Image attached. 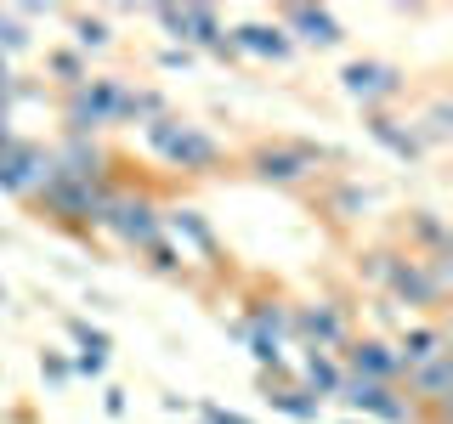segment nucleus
Returning <instances> with one entry per match:
<instances>
[{"mask_svg": "<svg viewBox=\"0 0 453 424\" xmlns=\"http://www.w3.org/2000/svg\"><path fill=\"white\" fill-rule=\"evenodd\" d=\"M103 232H108L119 249L148 254V249L165 238V204H159L148 187L119 181V193H113V204H108V216H103Z\"/></svg>", "mask_w": 453, "mask_h": 424, "instance_id": "5", "label": "nucleus"}, {"mask_svg": "<svg viewBox=\"0 0 453 424\" xmlns=\"http://www.w3.org/2000/svg\"><path fill=\"white\" fill-rule=\"evenodd\" d=\"M261 390H266V402H273V413L295 419V424H318V413H323V402L295 385V374L289 379H261Z\"/></svg>", "mask_w": 453, "mask_h": 424, "instance_id": "21", "label": "nucleus"}, {"mask_svg": "<svg viewBox=\"0 0 453 424\" xmlns=\"http://www.w3.org/2000/svg\"><path fill=\"white\" fill-rule=\"evenodd\" d=\"M165 244L181 254V261H198V266H221V244H216V232H210V221L198 216L193 204H176V209H165Z\"/></svg>", "mask_w": 453, "mask_h": 424, "instance_id": "12", "label": "nucleus"}, {"mask_svg": "<svg viewBox=\"0 0 453 424\" xmlns=\"http://www.w3.org/2000/svg\"><path fill=\"white\" fill-rule=\"evenodd\" d=\"M340 402L363 419H380V424H414V402L403 396V385H374V379H346L340 385Z\"/></svg>", "mask_w": 453, "mask_h": 424, "instance_id": "13", "label": "nucleus"}, {"mask_svg": "<svg viewBox=\"0 0 453 424\" xmlns=\"http://www.w3.org/2000/svg\"><path fill=\"white\" fill-rule=\"evenodd\" d=\"M103 407H108V419H125V390L108 385V390H103Z\"/></svg>", "mask_w": 453, "mask_h": 424, "instance_id": "34", "label": "nucleus"}, {"mask_svg": "<svg viewBox=\"0 0 453 424\" xmlns=\"http://www.w3.org/2000/svg\"><path fill=\"white\" fill-rule=\"evenodd\" d=\"M340 374L346 379H374V385H403V362L386 334H351L340 345Z\"/></svg>", "mask_w": 453, "mask_h": 424, "instance_id": "11", "label": "nucleus"}, {"mask_svg": "<svg viewBox=\"0 0 453 424\" xmlns=\"http://www.w3.org/2000/svg\"><path fill=\"white\" fill-rule=\"evenodd\" d=\"M153 23L170 34V46H188V51H210V57H233L226 46V23L216 6H153Z\"/></svg>", "mask_w": 453, "mask_h": 424, "instance_id": "7", "label": "nucleus"}, {"mask_svg": "<svg viewBox=\"0 0 453 424\" xmlns=\"http://www.w3.org/2000/svg\"><path fill=\"white\" fill-rule=\"evenodd\" d=\"M40 379H46V385H68V379H74V362L57 357V351H40Z\"/></svg>", "mask_w": 453, "mask_h": 424, "instance_id": "30", "label": "nucleus"}, {"mask_svg": "<svg viewBox=\"0 0 453 424\" xmlns=\"http://www.w3.org/2000/svg\"><path fill=\"white\" fill-rule=\"evenodd\" d=\"M46 74L63 85V91H74V85L91 80V63H85L74 46H57V51H46Z\"/></svg>", "mask_w": 453, "mask_h": 424, "instance_id": "23", "label": "nucleus"}, {"mask_svg": "<svg viewBox=\"0 0 453 424\" xmlns=\"http://www.w3.org/2000/svg\"><path fill=\"white\" fill-rule=\"evenodd\" d=\"M233 329L261 334V339H273V345H283V351L295 345V339H289V300H278V294H255V300L244 306V317H238Z\"/></svg>", "mask_w": 453, "mask_h": 424, "instance_id": "20", "label": "nucleus"}, {"mask_svg": "<svg viewBox=\"0 0 453 424\" xmlns=\"http://www.w3.org/2000/svg\"><path fill=\"white\" fill-rule=\"evenodd\" d=\"M74 374H85V379H103V374H108V357H85V351H80V357H74Z\"/></svg>", "mask_w": 453, "mask_h": 424, "instance_id": "33", "label": "nucleus"}, {"mask_svg": "<svg viewBox=\"0 0 453 424\" xmlns=\"http://www.w3.org/2000/svg\"><path fill=\"white\" fill-rule=\"evenodd\" d=\"M323 209H329V221H357L363 209H368V193L357 187V181H340V187H329V198H323Z\"/></svg>", "mask_w": 453, "mask_h": 424, "instance_id": "25", "label": "nucleus"}, {"mask_svg": "<svg viewBox=\"0 0 453 424\" xmlns=\"http://www.w3.org/2000/svg\"><path fill=\"white\" fill-rule=\"evenodd\" d=\"M363 125H368V136H374L380 148L391 153V159H403V164L425 159V141H419V131H414L408 119H396L391 108H368V113H363Z\"/></svg>", "mask_w": 453, "mask_h": 424, "instance_id": "17", "label": "nucleus"}, {"mask_svg": "<svg viewBox=\"0 0 453 424\" xmlns=\"http://www.w3.org/2000/svg\"><path fill=\"white\" fill-rule=\"evenodd\" d=\"M142 141H148V153L170 170H181V176H216L226 164V148L216 136L204 131V125L181 119V113H159L153 125H142Z\"/></svg>", "mask_w": 453, "mask_h": 424, "instance_id": "3", "label": "nucleus"}, {"mask_svg": "<svg viewBox=\"0 0 453 424\" xmlns=\"http://www.w3.org/2000/svg\"><path fill=\"white\" fill-rule=\"evenodd\" d=\"M68 28H74V51H80V57H85V51H108V46H113V28H108V18L74 11V18H68Z\"/></svg>", "mask_w": 453, "mask_h": 424, "instance_id": "24", "label": "nucleus"}, {"mask_svg": "<svg viewBox=\"0 0 453 424\" xmlns=\"http://www.w3.org/2000/svg\"><path fill=\"white\" fill-rule=\"evenodd\" d=\"M51 164L63 170V176H80V181H108L113 176L108 148L91 141V136H63V148H51Z\"/></svg>", "mask_w": 453, "mask_h": 424, "instance_id": "16", "label": "nucleus"}, {"mask_svg": "<svg viewBox=\"0 0 453 424\" xmlns=\"http://www.w3.org/2000/svg\"><path fill=\"white\" fill-rule=\"evenodd\" d=\"M159 68H165V74H176V68H193V51H188V46H165V51H159Z\"/></svg>", "mask_w": 453, "mask_h": 424, "instance_id": "32", "label": "nucleus"}, {"mask_svg": "<svg viewBox=\"0 0 453 424\" xmlns=\"http://www.w3.org/2000/svg\"><path fill=\"white\" fill-rule=\"evenodd\" d=\"M113 193H119V176L80 181V176H63V170L51 164V176L40 181V193L28 198V204L40 209V221H51V226H63V232H74V238L91 244V238L103 232V216H108Z\"/></svg>", "mask_w": 453, "mask_h": 424, "instance_id": "2", "label": "nucleus"}, {"mask_svg": "<svg viewBox=\"0 0 453 424\" xmlns=\"http://www.w3.org/2000/svg\"><path fill=\"white\" fill-rule=\"evenodd\" d=\"M346 424H368V419H346Z\"/></svg>", "mask_w": 453, "mask_h": 424, "instance_id": "38", "label": "nucleus"}, {"mask_svg": "<svg viewBox=\"0 0 453 424\" xmlns=\"http://www.w3.org/2000/svg\"><path fill=\"white\" fill-rule=\"evenodd\" d=\"M51 176V148L35 136H12L0 148V193L6 198H35L40 181Z\"/></svg>", "mask_w": 453, "mask_h": 424, "instance_id": "10", "label": "nucleus"}, {"mask_svg": "<svg viewBox=\"0 0 453 424\" xmlns=\"http://www.w3.org/2000/svg\"><path fill=\"white\" fill-rule=\"evenodd\" d=\"M12 85H18V74H12V63H6V57H0V96H6Z\"/></svg>", "mask_w": 453, "mask_h": 424, "instance_id": "36", "label": "nucleus"}, {"mask_svg": "<svg viewBox=\"0 0 453 424\" xmlns=\"http://www.w3.org/2000/svg\"><path fill=\"white\" fill-rule=\"evenodd\" d=\"M226 46H233V57H261V63H289L295 57L289 34L278 23H238L226 28Z\"/></svg>", "mask_w": 453, "mask_h": 424, "instance_id": "18", "label": "nucleus"}, {"mask_svg": "<svg viewBox=\"0 0 453 424\" xmlns=\"http://www.w3.org/2000/svg\"><path fill=\"white\" fill-rule=\"evenodd\" d=\"M448 131H453L448 96H436V102H431V113H425V131H419V141H448Z\"/></svg>", "mask_w": 453, "mask_h": 424, "instance_id": "29", "label": "nucleus"}, {"mask_svg": "<svg viewBox=\"0 0 453 424\" xmlns=\"http://www.w3.org/2000/svg\"><path fill=\"white\" fill-rule=\"evenodd\" d=\"M198 424H255V419L233 413V407H216V402H198Z\"/></svg>", "mask_w": 453, "mask_h": 424, "instance_id": "31", "label": "nucleus"}, {"mask_svg": "<svg viewBox=\"0 0 453 424\" xmlns=\"http://www.w3.org/2000/svg\"><path fill=\"white\" fill-rule=\"evenodd\" d=\"M28 46H35V34H28V23L18 18V11H0V57H23Z\"/></svg>", "mask_w": 453, "mask_h": 424, "instance_id": "26", "label": "nucleus"}, {"mask_svg": "<svg viewBox=\"0 0 453 424\" xmlns=\"http://www.w3.org/2000/svg\"><path fill=\"white\" fill-rule=\"evenodd\" d=\"M68 339H74L85 357H108V351H113V339H108L103 329H91L85 317H68Z\"/></svg>", "mask_w": 453, "mask_h": 424, "instance_id": "27", "label": "nucleus"}, {"mask_svg": "<svg viewBox=\"0 0 453 424\" xmlns=\"http://www.w3.org/2000/svg\"><path fill=\"white\" fill-rule=\"evenodd\" d=\"M403 249L419 254V261H448V254H453L448 221L436 216V209H408V221H403Z\"/></svg>", "mask_w": 453, "mask_h": 424, "instance_id": "19", "label": "nucleus"}, {"mask_svg": "<svg viewBox=\"0 0 453 424\" xmlns=\"http://www.w3.org/2000/svg\"><path fill=\"white\" fill-rule=\"evenodd\" d=\"M363 272L374 277L396 306L431 317V311L448 300V289H453V254L448 261H419V254H408V249H368Z\"/></svg>", "mask_w": 453, "mask_h": 424, "instance_id": "1", "label": "nucleus"}, {"mask_svg": "<svg viewBox=\"0 0 453 424\" xmlns=\"http://www.w3.org/2000/svg\"><path fill=\"white\" fill-rule=\"evenodd\" d=\"M125 85L119 74H91L85 85H74V91H63V125L68 136H103L108 125H125Z\"/></svg>", "mask_w": 453, "mask_h": 424, "instance_id": "6", "label": "nucleus"}, {"mask_svg": "<svg viewBox=\"0 0 453 424\" xmlns=\"http://www.w3.org/2000/svg\"><path fill=\"white\" fill-rule=\"evenodd\" d=\"M289 339L301 351H329V357H340V345L351 339V317L340 300H301L289 306Z\"/></svg>", "mask_w": 453, "mask_h": 424, "instance_id": "8", "label": "nucleus"}, {"mask_svg": "<svg viewBox=\"0 0 453 424\" xmlns=\"http://www.w3.org/2000/svg\"><path fill=\"white\" fill-rule=\"evenodd\" d=\"M6 300H12V294H6V283H0V306H6Z\"/></svg>", "mask_w": 453, "mask_h": 424, "instance_id": "37", "label": "nucleus"}, {"mask_svg": "<svg viewBox=\"0 0 453 424\" xmlns=\"http://www.w3.org/2000/svg\"><path fill=\"white\" fill-rule=\"evenodd\" d=\"M391 345H396V362H403V374H408V367H419V362L448 357V329L436 317H414V322H403V334H396Z\"/></svg>", "mask_w": 453, "mask_h": 424, "instance_id": "15", "label": "nucleus"}, {"mask_svg": "<svg viewBox=\"0 0 453 424\" xmlns=\"http://www.w3.org/2000/svg\"><path fill=\"white\" fill-rule=\"evenodd\" d=\"M329 159H334V153L318 148V141L278 136V141H255V148L244 153V170H250L255 181H266V187H306V181L318 176Z\"/></svg>", "mask_w": 453, "mask_h": 424, "instance_id": "4", "label": "nucleus"}, {"mask_svg": "<svg viewBox=\"0 0 453 424\" xmlns=\"http://www.w3.org/2000/svg\"><path fill=\"white\" fill-rule=\"evenodd\" d=\"M12 136H18V131H12V96H0V148H6Z\"/></svg>", "mask_w": 453, "mask_h": 424, "instance_id": "35", "label": "nucleus"}, {"mask_svg": "<svg viewBox=\"0 0 453 424\" xmlns=\"http://www.w3.org/2000/svg\"><path fill=\"white\" fill-rule=\"evenodd\" d=\"M0 244H6V238H0Z\"/></svg>", "mask_w": 453, "mask_h": 424, "instance_id": "39", "label": "nucleus"}, {"mask_svg": "<svg viewBox=\"0 0 453 424\" xmlns=\"http://www.w3.org/2000/svg\"><path fill=\"white\" fill-rule=\"evenodd\" d=\"M403 85H408V74L396 63H386V57H351V63L340 68V91H346L351 102H363V113L396 102Z\"/></svg>", "mask_w": 453, "mask_h": 424, "instance_id": "9", "label": "nucleus"}, {"mask_svg": "<svg viewBox=\"0 0 453 424\" xmlns=\"http://www.w3.org/2000/svg\"><path fill=\"white\" fill-rule=\"evenodd\" d=\"M278 28L289 34V46H318V51L346 46V23H340L329 6H283Z\"/></svg>", "mask_w": 453, "mask_h": 424, "instance_id": "14", "label": "nucleus"}, {"mask_svg": "<svg viewBox=\"0 0 453 424\" xmlns=\"http://www.w3.org/2000/svg\"><path fill=\"white\" fill-rule=\"evenodd\" d=\"M142 261H148V266H153V272H159V277H188V261H181V254L170 249L165 238H159V244H153L148 254H142Z\"/></svg>", "mask_w": 453, "mask_h": 424, "instance_id": "28", "label": "nucleus"}, {"mask_svg": "<svg viewBox=\"0 0 453 424\" xmlns=\"http://www.w3.org/2000/svg\"><path fill=\"white\" fill-rule=\"evenodd\" d=\"M295 385L311 390L318 402H329V396H340V385H346V374H340V357H329V351H301V362H295Z\"/></svg>", "mask_w": 453, "mask_h": 424, "instance_id": "22", "label": "nucleus"}]
</instances>
